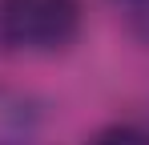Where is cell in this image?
Masks as SVG:
<instances>
[{"label":"cell","mask_w":149,"mask_h":145,"mask_svg":"<svg viewBox=\"0 0 149 145\" xmlns=\"http://www.w3.org/2000/svg\"><path fill=\"white\" fill-rule=\"evenodd\" d=\"M81 28V0H0V36L16 48H61Z\"/></svg>","instance_id":"1"},{"label":"cell","mask_w":149,"mask_h":145,"mask_svg":"<svg viewBox=\"0 0 149 145\" xmlns=\"http://www.w3.org/2000/svg\"><path fill=\"white\" fill-rule=\"evenodd\" d=\"M40 137V109L24 93L0 85V145H36Z\"/></svg>","instance_id":"2"},{"label":"cell","mask_w":149,"mask_h":145,"mask_svg":"<svg viewBox=\"0 0 149 145\" xmlns=\"http://www.w3.org/2000/svg\"><path fill=\"white\" fill-rule=\"evenodd\" d=\"M89 145H149V133L137 129V125H109V129H101Z\"/></svg>","instance_id":"3"}]
</instances>
